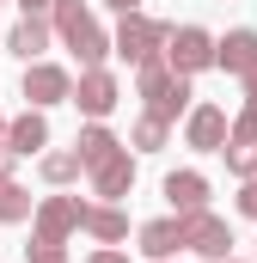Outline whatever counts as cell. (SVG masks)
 I'll use <instances>...</instances> for the list:
<instances>
[{"mask_svg":"<svg viewBox=\"0 0 257 263\" xmlns=\"http://www.w3.org/2000/svg\"><path fill=\"white\" fill-rule=\"evenodd\" d=\"M19 6H25L31 18H43V12H56V0H19Z\"/></svg>","mask_w":257,"mask_h":263,"instance_id":"22","label":"cell"},{"mask_svg":"<svg viewBox=\"0 0 257 263\" xmlns=\"http://www.w3.org/2000/svg\"><path fill=\"white\" fill-rule=\"evenodd\" d=\"M245 80H251V104H257V62H251V67H245Z\"/></svg>","mask_w":257,"mask_h":263,"instance_id":"24","label":"cell"},{"mask_svg":"<svg viewBox=\"0 0 257 263\" xmlns=\"http://www.w3.org/2000/svg\"><path fill=\"white\" fill-rule=\"evenodd\" d=\"M227 141V110H214V104H202V110H190V147H221Z\"/></svg>","mask_w":257,"mask_h":263,"instance_id":"8","label":"cell"},{"mask_svg":"<svg viewBox=\"0 0 257 263\" xmlns=\"http://www.w3.org/2000/svg\"><path fill=\"white\" fill-rule=\"evenodd\" d=\"M6 165H12V153H0V178H6Z\"/></svg>","mask_w":257,"mask_h":263,"instance_id":"26","label":"cell"},{"mask_svg":"<svg viewBox=\"0 0 257 263\" xmlns=\"http://www.w3.org/2000/svg\"><path fill=\"white\" fill-rule=\"evenodd\" d=\"M111 6H117V12H135V0H111Z\"/></svg>","mask_w":257,"mask_h":263,"instance_id":"25","label":"cell"},{"mask_svg":"<svg viewBox=\"0 0 257 263\" xmlns=\"http://www.w3.org/2000/svg\"><path fill=\"white\" fill-rule=\"evenodd\" d=\"M214 62V43H208V31H196V25H184L178 37H172V67L178 73H196V67Z\"/></svg>","mask_w":257,"mask_h":263,"instance_id":"4","label":"cell"},{"mask_svg":"<svg viewBox=\"0 0 257 263\" xmlns=\"http://www.w3.org/2000/svg\"><path fill=\"white\" fill-rule=\"evenodd\" d=\"M43 178H49V184L80 178V153H49V159H43Z\"/></svg>","mask_w":257,"mask_h":263,"instance_id":"18","label":"cell"},{"mask_svg":"<svg viewBox=\"0 0 257 263\" xmlns=\"http://www.w3.org/2000/svg\"><path fill=\"white\" fill-rule=\"evenodd\" d=\"M74 104H80V110H92V117H104V110L117 104V80H111V73H98V67H86V73H80V86H74Z\"/></svg>","mask_w":257,"mask_h":263,"instance_id":"6","label":"cell"},{"mask_svg":"<svg viewBox=\"0 0 257 263\" xmlns=\"http://www.w3.org/2000/svg\"><path fill=\"white\" fill-rule=\"evenodd\" d=\"M166 196H172V208H178V214H196V208H202V196H208V184H202L196 172H172V178H166Z\"/></svg>","mask_w":257,"mask_h":263,"instance_id":"9","label":"cell"},{"mask_svg":"<svg viewBox=\"0 0 257 263\" xmlns=\"http://www.w3.org/2000/svg\"><path fill=\"white\" fill-rule=\"evenodd\" d=\"M92 172H98V196H123L128 184H135V165H128L123 153H111V159H104V165H92Z\"/></svg>","mask_w":257,"mask_h":263,"instance_id":"11","label":"cell"},{"mask_svg":"<svg viewBox=\"0 0 257 263\" xmlns=\"http://www.w3.org/2000/svg\"><path fill=\"white\" fill-rule=\"evenodd\" d=\"M239 208H245V214L257 220V184H245V190H239Z\"/></svg>","mask_w":257,"mask_h":263,"instance_id":"21","label":"cell"},{"mask_svg":"<svg viewBox=\"0 0 257 263\" xmlns=\"http://www.w3.org/2000/svg\"><path fill=\"white\" fill-rule=\"evenodd\" d=\"M0 135H6V123H0Z\"/></svg>","mask_w":257,"mask_h":263,"instance_id":"27","label":"cell"},{"mask_svg":"<svg viewBox=\"0 0 257 263\" xmlns=\"http://www.w3.org/2000/svg\"><path fill=\"white\" fill-rule=\"evenodd\" d=\"M67 92H74V80H67L62 67H49V62H37L25 73V98H31V104H62Z\"/></svg>","mask_w":257,"mask_h":263,"instance_id":"5","label":"cell"},{"mask_svg":"<svg viewBox=\"0 0 257 263\" xmlns=\"http://www.w3.org/2000/svg\"><path fill=\"white\" fill-rule=\"evenodd\" d=\"M159 43H166V31L153 18H135V12L123 18V31H117V55H128V62H153Z\"/></svg>","mask_w":257,"mask_h":263,"instance_id":"3","label":"cell"},{"mask_svg":"<svg viewBox=\"0 0 257 263\" xmlns=\"http://www.w3.org/2000/svg\"><path fill=\"white\" fill-rule=\"evenodd\" d=\"M92 263H128V257H123V251H98Z\"/></svg>","mask_w":257,"mask_h":263,"instance_id":"23","label":"cell"},{"mask_svg":"<svg viewBox=\"0 0 257 263\" xmlns=\"http://www.w3.org/2000/svg\"><path fill=\"white\" fill-rule=\"evenodd\" d=\"M25 214H31V196H25L19 184L0 178V220H25Z\"/></svg>","mask_w":257,"mask_h":263,"instance_id":"17","label":"cell"},{"mask_svg":"<svg viewBox=\"0 0 257 263\" xmlns=\"http://www.w3.org/2000/svg\"><path fill=\"white\" fill-rule=\"evenodd\" d=\"M214 55H221V67H233V73H245V67L257 62V31H233V37H227V43H221Z\"/></svg>","mask_w":257,"mask_h":263,"instance_id":"10","label":"cell"},{"mask_svg":"<svg viewBox=\"0 0 257 263\" xmlns=\"http://www.w3.org/2000/svg\"><path fill=\"white\" fill-rule=\"evenodd\" d=\"M12 49H19L25 62H31V55H43V49H49V31H43V18H25V25L12 31Z\"/></svg>","mask_w":257,"mask_h":263,"instance_id":"16","label":"cell"},{"mask_svg":"<svg viewBox=\"0 0 257 263\" xmlns=\"http://www.w3.org/2000/svg\"><path fill=\"white\" fill-rule=\"evenodd\" d=\"M111 153H117V135L111 129H86L80 135V165H104Z\"/></svg>","mask_w":257,"mask_h":263,"instance_id":"15","label":"cell"},{"mask_svg":"<svg viewBox=\"0 0 257 263\" xmlns=\"http://www.w3.org/2000/svg\"><path fill=\"white\" fill-rule=\"evenodd\" d=\"M56 31L67 37V49H74V55H80L86 67H92L98 55H104V49H111V43H104V31H98L86 12H80V0H56Z\"/></svg>","mask_w":257,"mask_h":263,"instance_id":"1","label":"cell"},{"mask_svg":"<svg viewBox=\"0 0 257 263\" xmlns=\"http://www.w3.org/2000/svg\"><path fill=\"white\" fill-rule=\"evenodd\" d=\"M80 208H86V202H49V208L37 214V239H43V245H62L67 227H80Z\"/></svg>","mask_w":257,"mask_h":263,"instance_id":"7","label":"cell"},{"mask_svg":"<svg viewBox=\"0 0 257 263\" xmlns=\"http://www.w3.org/2000/svg\"><path fill=\"white\" fill-rule=\"evenodd\" d=\"M184 239H178V220H153V227H141V251L147 257H172Z\"/></svg>","mask_w":257,"mask_h":263,"instance_id":"12","label":"cell"},{"mask_svg":"<svg viewBox=\"0 0 257 263\" xmlns=\"http://www.w3.org/2000/svg\"><path fill=\"white\" fill-rule=\"evenodd\" d=\"M159 141H166V123L159 117H141L135 123V147H159Z\"/></svg>","mask_w":257,"mask_h":263,"instance_id":"19","label":"cell"},{"mask_svg":"<svg viewBox=\"0 0 257 263\" xmlns=\"http://www.w3.org/2000/svg\"><path fill=\"white\" fill-rule=\"evenodd\" d=\"M233 147H257V104L239 117V129H233Z\"/></svg>","mask_w":257,"mask_h":263,"instance_id":"20","label":"cell"},{"mask_svg":"<svg viewBox=\"0 0 257 263\" xmlns=\"http://www.w3.org/2000/svg\"><path fill=\"white\" fill-rule=\"evenodd\" d=\"M80 227H86L92 239H104V245H111V239H123V233H128V227H123V214H117V208H80Z\"/></svg>","mask_w":257,"mask_h":263,"instance_id":"13","label":"cell"},{"mask_svg":"<svg viewBox=\"0 0 257 263\" xmlns=\"http://www.w3.org/2000/svg\"><path fill=\"white\" fill-rule=\"evenodd\" d=\"M178 239H184V245H196L202 257H227V245H233V239H227V227H221L214 214H202V208L178 220Z\"/></svg>","mask_w":257,"mask_h":263,"instance_id":"2","label":"cell"},{"mask_svg":"<svg viewBox=\"0 0 257 263\" xmlns=\"http://www.w3.org/2000/svg\"><path fill=\"white\" fill-rule=\"evenodd\" d=\"M43 141H49V129H43V117H19V123L6 129V147H12V153H37Z\"/></svg>","mask_w":257,"mask_h":263,"instance_id":"14","label":"cell"}]
</instances>
